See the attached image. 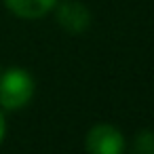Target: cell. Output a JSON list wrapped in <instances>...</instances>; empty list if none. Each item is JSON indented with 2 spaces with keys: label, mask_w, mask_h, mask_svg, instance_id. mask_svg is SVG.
<instances>
[{
  "label": "cell",
  "mask_w": 154,
  "mask_h": 154,
  "mask_svg": "<svg viewBox=\"0 0 154 154\" xmlns=\"http://www.w3.org/2000/svg\"><path fill=\"white\" fill-rule=\"evenodd\" d=\"M85 148L89 154H122L125 137L114 125L99 122L93 129H89L85 137Z\"/></svg>",
  "instance_id": "obj_2"
},
{
  "label": "cell",
  "mask_w": 154,
  "mask_h": 154,
  "mask_svg": "<svg viewBox=\"0 0 154 154\" xmlns=\"http://www.w3.org/2000/svg\"><path fill=\"white\" fill-rule=\"evenodd\" d=\"M5 5L21 19H40L57 7V0H5Z\"/></svg>",
  "instance_id": "obj_4"
},
{
  "label": "cell",
  "mask_w": 154,
  "mask_h": 154,
  "mask_svg": "<svg viewBox=\"0 0 154 154\" xmlns=\"http://www.w3.org/2000/svg\"><path fill=\"white\" fill-rule=\"evenodd\" d=\"M34 95V78L23 68H9L0 76V106L5 110H19L28 106Z\"/></svg>",
  "instance_id": "obj_1"
},
{
  "label": "cell",
  "mask_w": 154,
  "mask_h": 154,
  "mask_svg": "<svg viewBox=\"0 0 154 154\" xmlns=\"http://www.w3.org/2000/svg\"><path fill=\"white\" fill-rule=\"evenodd\" d=\"M57 21L70 34H80L91 26V11L78 0H66L57 7Z\"/></svg>",
  "instance_id": "obj_3"
},
{
  "label": "cell",
  "mask_w": 154,
  "mask_h": 154,
  "mask_svg": "<svg viewBox=\"0 0 154 154\" xmlns=\"http://www.w3.org/2000/svg\"><path fill=\"white\" fill-rule=\"evenodd\" d=\"M5 129H7V125H5V116H2V112H0V141H2V137H5Z\"/></svg>",
  "instance_id": "obj_6"
},
{
  "label": "cell",
  "mask_w": 154,
  "mask_h": 154,
  "mask_svg": "<svg viewBox=\"0 0 154 154\" xmlns=\"http://www.w3.org/2000/svg\"><path fill=\"white\" fill-rule=\"evenodd\" d=\"M131 152L133 154H154V133L152 131H139L133 137Z\"/></svg>",
  "instance_id": "obj_5"
}]
</instances>
